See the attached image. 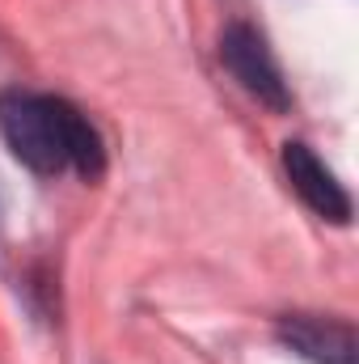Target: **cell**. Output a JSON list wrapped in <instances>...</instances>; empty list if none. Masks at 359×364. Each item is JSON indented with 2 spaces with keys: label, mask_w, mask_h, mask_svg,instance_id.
Listing matches in <instances>:
<instances>
[{
  "label": "cell",
  "mask_w": 359,
  "mask_h": 364,
  "mask_svg": "<svg viewBox=\"0 0 359 364\" xmlns=\"http://www.w3.org/2000/svg\"><path fill=\"white\" fill-rule=\"evenodd\" d=\"M0 136L9 153L34 174H85L106 170V144L89 119L55 93L4 90L0 93Z\"/></svg>",
  "instance_id": "cell-1"
},
{
  "label": "cell",
  "mask_w": 359,
  "mask_h": 364,
  "mask_svg": "<svg viewBox=\"0 0 359 364\" xmlns=\"http://www.w3.org/2000/svg\"><path fill=\"white\" fill-rule=\"evenodd\" d=\"M220 64L233 73V81L250 97H258L270 110H287L292 106V93H287V81H283V68L279 60L270 55L267 38L245 26V21H233L224 34H220Z\"/></svg>",
  "instance_id": "cell-2"
},
{
  "label": "cell",
  "mask_w": 359,
  "mask_h": 364,
  "mask_svg": "<svg viewBox=\"0 0 359 364\" xmlns=\"http://www.w3.org/2000/svg\"><path fill=\"white\" fill-rule=\"evenodd\" d=\"M279 343L309 364H359L355 331L343 318L321 314H287L279 318Z\"/></svg>",
  "instance_id": "cell-3"
},
{
  "label": "cell",
  "mask_w": 359,
  "mask_h": 364,
  "mask_svg": "<svg viewBox=\"0 0 359 364\" xmlns=\"http://www.w3.org/2000/svg\"><path fill=\"white\" fill-rule=\"evenodd\" d=\"M283 170L292 191L321 216V220H334V225H347L351 220V195L343 191V182L334 178V170L300 140L283 144Z\"/></svg>",
  "instance_id": "cell-4"
}]
</instances>
